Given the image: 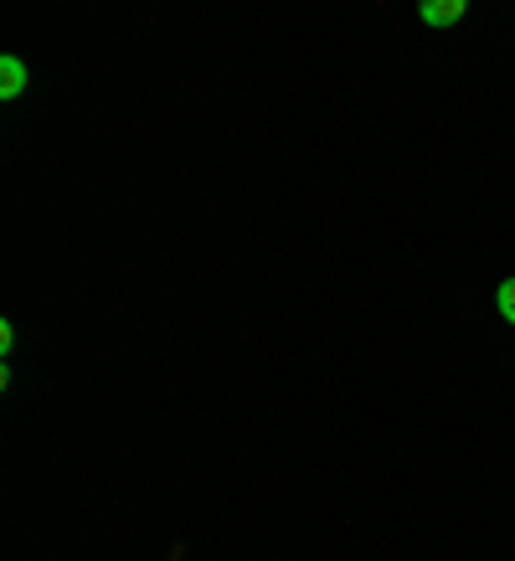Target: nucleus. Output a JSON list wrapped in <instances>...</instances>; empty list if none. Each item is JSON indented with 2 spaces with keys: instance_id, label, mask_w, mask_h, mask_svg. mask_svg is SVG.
I'll list each match as a JSON object with an SVG mask.
<instances>
[{
  "instance_id": "2",
  "label": "nucleus",
  "mask_w": 515,
  "mask_h": 561,
  "mask_svg": "<svg viewBox=\"0 0 515 561\" xmlns=\"http://www.w3.org/2000/svg\"><path fill=\"white\" fill-rule=\"evenodd\" d=\"M417 16L428 21V26H454V21L469 16V5H464V0H423Z\"/></svg>"
},
{
  "instance_id": "3",
  "label": "nucleus",
  "mask_w": 515,
  "mask_h": 561,
  "mask_svg": "<svg viewBox=\"0 0 515 561\" xmlns=\"http://www.w3.org/2000/svg\"><path fill=\"white\" fill-rule=\"evenodd\" d=\"M495 309H500V320L505 324H515V278H505L495 289Z\"/></svg>"
},
{
  "instance_id": "1",
  "label": "nucleus",
  "mask_w": 515,
  "mask_h": 561,
  "mask_svg": "<svg viewBox=\"0 0 515 561\" xmlns=\"http://www.w3.org/2000/svg\"><path fill=\"white\" fill-rule=\"evenodd\" d=\"M21 93H26V62H21L16 51H5V57H0V99L16 103Z\"/></svg>"
},
{
  "instance_id": "4",
  "label": "nucleus",
  "mask_w": 515,
  "mask_h": 561,
  "mask_svg": "<svg viewBox=\"0 0 515 561\" xmlns=\"http://www.w3.org/2000/svg\"><path fill=\"white\" fill-rule=\"evenodd\" d=\"M0 351H5V356L16 351V324L11 320H0Z\"/></svg>"
}]
</instances>
